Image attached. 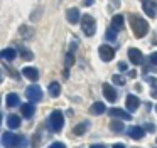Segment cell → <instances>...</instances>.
I'll list each match as a JSON object with an SVG mask.
<instances>
[{
  "label": "cell",
  "mask_w": 157,
  "mask_h": 148,
  "mask_svg": "<svg viewBox=\"0 0 157 148\" xmlns=\"http://www.w3.org/2000/svg\"><path fill=\"white\" fill-rule=\"evenodd\" d=\"M128 20H130V27H132L133 34H135V37H144L147 32H149V24H147V20L140 19L139 15H128Z\"/></svg>",
  "instance_id": "6da1fadb"
},
{
  "label": "cell",
  "mask_w": 157,
  "mask_h": 148,
  "mask_svg": "<svg viewBox=\"0 0 157 148\" xmlns=\"http://www.w3.org/2000/svg\"><path fill=\"white\" fill-rule=\"evenodd\" d=\"M49 128H51V131H54V133H58V131L63 130V126H64V116H63V113L59 109L52 111L51 116H49Z\"/></svg>",
  "instance_id": "7a4b0ae2"
},
{
  "label": "cell",
  "mask_w": 157,
  "mask_h": 148,
  "mask_svg": "<svg viewBox=\"0 0 157 148\" xmlns=\"http://www.w3.org/2000/svg\"><path fill=\"white\" fill-rule=\"evenodd\" d=\"M81 29H83V32L86 34L88 37H91L93 34H95V30H96V24H95V19H93L91 15H83L81 17Z\"/></svg>",
  "instance_id": "3957f363"
},
{
  "label": "cell",
  "mask_w": 157,
  "mask_h": 148,
  "mask_svg": "<svg viewBox=\"0 0 157 148\" xmlns=\"http://www.w3.org/2000/svg\"><path fill=\"white\" fill-rule=\"evenodd\" d=\"M25 96H27V99L31 101V103H37L42 98V91L37 84H31V86L25 89Z\"/></svg>",
  "instance_id": "277c9868"
},
{
  "label": "cell",
  "mask_w": 157,
  "mask_h": 148,
  "mask_svg": "<svg viewBox=\"0 0 157 148\" xmlns=\"http://www.w3.org/2000/svg\"><path fill=\"white\" fill-rule=\"evenodd\" d=\"M19 143H21V138H19L17 135L10 133V131L2 135V145H4L5 148H15V146H19Z\"/></svg>",
  "instance_id": "5b68a950"
},
{
  "label": "cell",
  "mask_w": 157,
  "mask_h": 148,
  "mask_svg": "<svg viewBox=\"0 0 157 148\" xmlns=\"http://www.w3.org/2000/svg\"><path fill=\"white\" fill-rule=\"evenodd\" d=\"M142 9H144V12H145V15L150 17V19H154V17L157 15V3L154 2V0H145Z\"/></svg>",
  "instance_id": "8992f818"
},
{
  "label": "cell",
  "mask_w": 157,
  "mask_h": 148,
  "mask_svg": "<svg viewBox=\"0 0 157 148\" xmlns=\"http://www.w3.org/2000/svg\"><path fill=\"white\" fill-rule=\"evenodd\" d=\"M98 54H100V57H101L105 62H108V61L113 59V56H115V50H113V47H110V46H100Z\"/></svg>",
  "instance_id": "52a82bcc"
},
{
  "label": "cell",
  "mask_w": 157,
  "mask_h": 148,
  "mask_svg": "<svg viewBox=\"0 0 157 148\" xmlns=\"http://www.w3.org/2000/svg\"><path fill=\"white\" fill-rule=\"evenodd\" d=\"M128 59L132 64H135V66H140L142 64V52H140L139 49H135V47H130L128 49Z\"/></svg>",
  "instance_id": "ba28073f"
},
{
  "label": "cell",
  "mask_w": 157,
  "mask_h": 148,
  "mask_svg": "<svg viewBox=\"0 0 157 148\" xmlns=\"http://www.w3.org/2000/svg\"><path fill=\"white\" fill-rule=\"evenodd\" d=\"M108 113H110V116H112V118H120V120H127V121L132 120V114L127 113L125 109H120V108H112Z\"/></svg>",
  "instance_id": "9c48e42d"
},
{
  "label": "cell",
  "mask_w": 157,
  "mask_h": 148,
  "mask_svg": "<svg viewBox=\"0 0 157 148\" xmlns=\"http://www.w3.org/2000/svg\"><path fill=\"white\" fill-rule=\"evenodd\" d=\"M127 133H128L130 138H133V140H140V138H144V135H145V130L140 126H130L128 130H127Z\"/></svg>",
  "instance_id": "30bf717a"
},
{
  "label": "cell",
  "mask_w": 157,
  "mask_h": 148,
  "mask_svg": "<svg viewBox=\"0 0 157 148\" xmlns=\"http://www.w3.org/2000/svg\"><path fill=\"white\" fill-rule=\"evenodd\" d=\"M125 104H127V109L128 111H135L137 108H139L140 101L137 96H133V94H128V96L125 98Z\"/></svg>",
  "instance_id": "8fae6325"
},
{
  "label": "cell",
  "mask_w": 157,
  "mask_h": 148,
  "mask_svg": "<svg viewBox=\"0 0 157 148\" xmlns=\"http://www.w3.org/2000/svg\"><path fill=\"white\" fill-rule=\"evenodd\" d=\"M103 94H105V98L110 101V103H113V101H117V93H115V89H113L110 84H103Z\"/></svg>",
  "instance_id": "7c38bea8"
},
{
  "label": "cell",
  "mask_w": 157,
  "mask_h": 148,
  "mask_svg": "<svg viewBox=\"0 0 157 148\" xmlns=\"http://www.w3.org/2000/svg\"><path fill=\"white\" fill-rule=\"evenodd\" d=\"M15 57H17V50L12 49V47L4 49L2 52H0V59H2V61H14Z\"/></svg>",
  "instance_id": "4fadbf2b"
},
{
  "label": "cell",
  "mask_w": 157,
  "mask_h": 148,
  "mask_svg": "<svg viewBox=\"0 0 157 148\" xmlns=\"http://www.w3.org/2000/svg\"><path fill=\"white\" fill-rule=\"evenodd\" d=\"M22 74L31 81H37L39 79V71L36 69V67H24V69H22Z\"/></svg>",
  "instance_id": "5bb4252c"
},
{
  "label": "cell",
  "mask_w": 157,
  "mask_h": 148,
  "mask_svg": "<svg viewBox=\"0 0 157 148\" xmlns=\"http://www.w3.org/2000/svg\"><path fill=\"white\" fill-rule=\"evenodd\" d=\"M66 19L69 24H76L79 20V10L78 9H68L66 10Z\"/></svg>",
  "instance_id": "9a60e30c"
},
{
  "label": "cell",
  "mask_w": 157,
  "mask_h": 148,
  "mask_svg": "<svg viewBox=\"0 0 157 148\" xmlns=\"http://www.w3.org/2000/svg\"><path fill=\"white\" fill-rule=\"evenodd\" d=\"M21 111H22V114H24L25 118H32L36 108H34L32 103H25V104H21Z\"/></svg>",
  "instance_id": "2e32d148"
},
{
  "label": "cell",
  "mask_w": 157,
  "mask_h": 148,
  "mask_svg": "<svg viewBox=\"0 0 157 148\" xmlns=\"http://www.w3.org/2000/svg\"><path fill=\"white\" fill-rule=\"evenodd\" d=\"M7 124H9V128L15 130V128L21 126V118H19L17 114H9L7 116Z\"/></svg>",
  "instance_id": "e0dca14e"
},
{
  "label": "cell",
  "mask_w": 157,
  "mask_h": 148,
  "mask_svg": "<svg viewBox=\"0 0 157 148\" xmlns=\"http://www.w3.org/2000/svg\"><path fill=\"white\" fill-rule=\"evenodd\" d=\"M88 128H90V123H88V121H83V123L76 124V126L73 128V133L78 135V136H79V135H83L86 130H88Z\"/></svg>",
  "instance_id": "ac0fdd59"
},
{
  "label": "cell",
  "mask_w": 157,
  "mask_h": 148,
  "mask_svg": "<svg viewBox=\"0 0 157 148\" xmlns=\"http://www.w3.org/2000/svg\"><path fill=\"white\" fill-rule=\"evenodd\" d=\"M123 22H125L123 15H115L112 19V27H113V29H117V30H120V29H123Z\"/></svg>",
  "instance_id": "d6986e66"
},
{
  "label": "cell",
  "mask_w": 157,
  "mask_h": 148,
  "mask_svg": "<svg viewBox=\"0 0 157 148\" xmlns=\"http://www.w3.org/2000/svg\"><path fill=\"white\" fill-rule=\"evenodd\" d=\"M48 91H49V94H51L52 98H58L59 93H61V86H59V83H51L49 87H48Z\"/></svg>",
  "instance_id": "ffe728a7"
},
{
  "label": "cell",
  "mask_w": 157,
  "mask_h": 148,
  "mask_svg": "<svg viewBox=\"0 0 157 148\" xmlns=\"http://www.w3.org/2000/svg\"><path fill=\"white\" fill-rule=\"evenodd\" d=\"M21 104V101H19V94H15V93H10L7 96V106H10V108H14V106H19Z\"/></svg>",
  "instance_id": "44dd1931"
},
{
  "label": "cell",
  "mask_w": 157,
  "mask_h": 148,
  "mask_svg": "<svg viewBox=\"0 0 157 148\" xmlns=\"http://www.w3.org/2000/svg\"><path fill=\"white\" fill-rule=\"evenodd\" d=\"M90 111H91L93 114H101V113H105V111H106V108H105V104H103V103H100V101H98V103H93L91 104V109H90Z\"/></svg>",
  "instance_id": "7402d4cb"
},
{
  "label": "cell",
  "mask_w": 157,
  "mask_h": 148,
  "mask_svg": "<svg viewBox=\"0 0 157 148\" xmlns=\"http://www.w3.org/2000/svg\"><path fill=\"white\" fill-rule=\"evenodd\" d=\"M110 130L115 131V133H120V131H123L125 128H123L122 121H112V123H110Z\"/></svg>",
  "instance_id": "603a6c76"
},
{
  "label": "cell",
  "mask_w": 157,
  "mask_h": 148,
  "mask_svg": "<svg viewBox=\"0 0 157 148\" xmlns=\"http://www.w3.org/2000/svg\"><path fill=\"white\" fill-rule=\"evenodd\" d=\"M105 37H106V40H115L117 39V29L110 27V29L105 32Z\"/></svg>",
  "instance_id": "cb8c5ba5"
},
{
  "label": "cell",
  "mask_w": 157,
  "mask_h": 148,
  "mask_svg": "<svg viewBox=\"0 0 157 148\" xmlns=\"http://www.w3.org/2000/svg\"><path fill=\"white\" fill-rule=\"evenodd\" d=\"M113 83L118 84V86H123V84H125V79H123L122 76H118V74H115V76H113Z\"/></svg>",
  "instance_id": "d4e9b609"
},
{
  "label": "cell",
  "mask_w": 157,
  "mask_h": 148,
  "mask_svg": "<svg viewBox=\"0 0 157 148\" xmlns=\"http://www.w3.org/2000/svg\"><path fill=\"white\" fill-rule=\"evenodd\" d=\"M73 62H75V56H73L71 52L66 56V67H69V66H73Z\"/></svg>",
  "instance_id": "484cf974"
},
{
  "label": "cell",
  "mask_w": 157,
  "mask_h": 148,
  "mask_svg": "<svg viewBox=\"0 0 157 148\" xmlns=\"http://www.w3.org/2000/svg\"><path fill=\"white\" fill-rule=\"evenodd\" d=\"M150 62L157 66V52H152V54H150Z\"/></svg>",
  "instance_id": "4316f807"
},
{
  "label": "cell",
  "mask_w": 157,
  "mask_h": 148,
  "mask_svg": "<svg viewBox=\"0 0 157 148\" xmlns=\"http://www.w3.org/2000/svg\"><path fill=\"white\" fill-rule=\"evenodd\" d=\"M49 148H66V146H64V143H59V141H56V143H52Z\"/></svg>",
  "instance_id": "83f0119b"
},
{
  "label": "cell",
  "mask_w": 157,
  "mask_h": 148,
  "mask_svg": "<svg viewBox=\"0 0 157 148\" xmlns=\"http://www.w3.org/2000/svg\"><path fill=\"white\" fill-rule=\"evenodd\" d=\"M145 130H149V131H152V133H154V131H155V124L147 123V124H145Z\"/></svg>",
  "instance_id": "f1b7e54d"
},
{
  "label": "cell",
  "mask_w": 157,
  "mask_h": 148,
  "mask_svg": "<svg viewBox=\"0 0 157 148\" xmlns=\"http://www.w3.org/2000/svg\"><path fill=\"white\" fill-rule=\"evenodd\" d=\"M93 2H95V0H83V3H85V5H93Z\"/></svg>",
  "instance_id": "f546056e"
},
{
  "label": "cell",
  "mask_w": 157,
  "mask_h": 148,
  "mask_svg": "<svg viewBox=\"0 0 157 148\" xmlns=\"http://www.w3.org/2000/svg\"><path fill=\"white\" fill-rule=\"evenodd\" d=\"M118 67H120V69H122V71H125V69H127L125 62H120V64H118Z\"/></svg>",
  "instance_id": "4dcf8cb0"
},
{
  "label": "cell",
  "mask_w": 157,
  "mask_h": 148,
  "mask_svg": "<svg viewBox=\"0 0 157 148\" xmlns=\"http://www.w3.org/2000/svg\"><path fill=\"white\" fill-rule=\"evenodd\" d=\"M113 148H125V146L122 143H117V145H113Z\"/></svg>",
  "instance_id": "1f68e13d"
},
{
  "label": "cell",
  "mask_w": 157,
  "mask_h": 148,
  "mask_svg": "<svg viewBox=\"0 0 157 148\" xmlns=\"http://www.w3.org/2000/svg\"><path fill=\"white\" fill-rule=\"evenodd\" d=\"M90 148H106V146H103V145H93V146H90Z\"/></svg>",
  "instance_id": "d6a6232c"
},
{
  "label": "cell",
  "mask_w": 157,
  "mask_h": 148,
  "mask_svg": "<svg viewBox=\"0 0 157 148\" xmlns=\"http://www.w3.org/2000/svg\"><path fill=\"white\" fill-rule=\"evenodd\" d=\"M0 123H2V113H0Z\"/></svg>",
  "instance_id": "836d02e7"
},
{
  "label": "cell",
  "mask_w": 157,
  "mask_h": 148,
  "mask_svg": "<svg viewBox=\"0 0 157 148\" xmlns=\"http://www.w3.org/2000/svg\"><path fill=\"white\" fill-rule=\"evenodd\" d=\"M155 109H157V106H155Z\"/></svg>",
  "instance_id": "e575fe53"
}]
</instances>
